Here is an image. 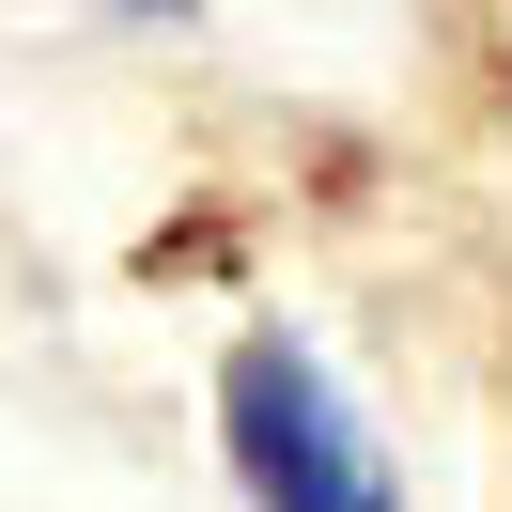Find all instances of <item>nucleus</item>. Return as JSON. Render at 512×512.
I'll list each match as a JSON object with an SVG mask.
<instances>
[{"label":"nucleus","mask_w":512,"mask_h":512,"mask_svg":"<svg viewBox=\"0 0 512 512\" xmlns=\"http://www.w3.org/2000/svg\"><path fill=\"white\" fill-rule=\"evenodd\" d=\"M218 450H233V481H249V512H404L388 450L357 435V404L280 326H249V342L218 357Z\"/></svg>","instance_id":"f257e3e1"},{"label":"nucleus","mask_w":512,"mask_h":512,"mask_svg":"<svg viewBox=\"0 0 512 512\" xmlns=\"http://www.w3.org/2000/svg\"><path fill=\"white\" fill-rule=\"evenodd\" d=\"M125 16H171V0H125Z\"/></svg>","instance_id":"f03ea898"}]
</instances>
